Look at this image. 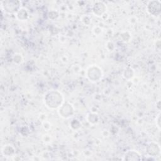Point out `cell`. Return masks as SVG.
I'll return each mask as SVG.
<instances>
[{
  "label": "cell",
  "instance_id": "obj_1",
  "mask_svg": "<svg viewBox=\"0 0 161 161\" xmlns=\"http://www.w3.org/2000/svg\"><path fill=\"white\" fill-rule=\"evenodd\" d=\"M148 12L154 16H157L160 12V2L159 1H150L147 6Z\"/></svg>",
  "mask_w": 161,
  "mask_h": 161
},
{
  "label": "cell",
  "instance_id": "obj_2",
  "mask_svg": "<svg viewBox=\"0 0 161 161\" xmlns=\"http://www.w3.org/2000/svg\"><path fill=\"white\" fill-rule=\"evenodd\" d=\"M106 7L104 4L101 2H97L94 4L93 11L95 14H97L98 15L101 14L105 10Z\"/></svg>",
  "mask_w": 161,
  "mask_h": 161
}]
</instances>
